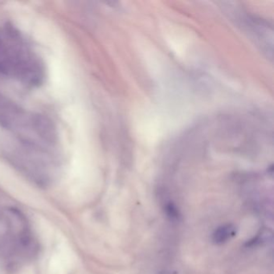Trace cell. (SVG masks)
<instances>
[{"instance_id":"cell-3","label":"cell","mask_w":274,"mask_h":274,"mask_svg":"<svg viewBox=\"0 0 274 274\" xmlns=\"http://www.w3.org/2000/svg\"><path fill=\"white\" fill-rule=\"evenodd\" d=\"M32 244L23 217L17 212L0 211V257L17 261L30 252Z\"/></svg>"},{"instance_id":"cell-2","label":"cell","mask_w":274,"mask_h":274,"mask_svg":"<svg viewBox=\"0 0 274 274\" xmlns=\"http://www.w3.org/2000/svg\"><path fill=\"white\" fill-rule=\"evenodd\" d=\"M0 77L31 86L38 85L44 78L40 58L10 31H0Z\"/></svg>"},{"instance_id":"cell-5","label":"cell","mask_w":274,"mask_h":274,"mask_svg":"<svg viewBox=\"0 0 274 274\" xmlns=\"http://www.w3.org/2000/svg\"><path fill=\"white\" fill-rule=\"evenodd\" d=\"M236 234L234 225L228 223L217 228L212 234V241L216 244H222Z\"/></svg>"},{"instance_id":"cell-6","label":"cell","mask_w":274,"mask_h":274,"mask_svg":"<svg viewBox=\"0 0 274 274\" xmlns=\"http://www.w3.org/2000/svg\"><path fill=\"white\" fill-rule=\"evenodd\" d=\"M165 210H166L167 216H169L171 219H178L180 217V212H179L178 209L176 208V205L171 203L166 204Z\"/></svg>"},{"instance_id":"cell-4","label":"cell","mask_w":274,"mask_h":274,"mask_svg":"<svg viewBox=\"0 0 274 274\" xmlns=\"http://www.w3.org/2000/svg\"><path fill=\"white\" fill-rule=\"evenodd\" d=\"M233 13L236 24L248 33L251 40L261 48L267 57H272V29L266 21L248 15L238 8H229Z\"/></svg>"},{"instance_id":"cell-1","label":"cell","mask_w":274,"mask_h":274,"mask_svg":"<svg viewBox=\"0 0 274 274\" xmlns=\"http://www.w3.org/2000/svg\"><path fill=\"white\" fill-rule=\"evenodd\" d=\"M0 127L12 133L34 155L47 153L57 141L55 129L47 118L25 111L1 96Z\"/></svg>"},{"instance_id":"cell-7","label":"cell","mask_w":274,"mask_h":274,"mask_svg":"<svg viewBox=\"0 0 274 274\" xmlns=\"http://www.w3.org/2000/svg\"><path fill=\"white\" fill-rule=\"evenodd\" d=\"M160 274H167V273H166V272H162V273H160Z\"/></svg>"}]
</instances>
